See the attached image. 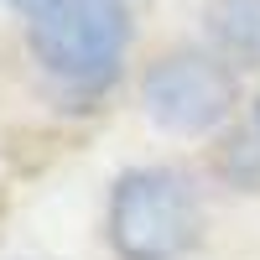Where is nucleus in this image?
<instances>
[{"mask_svg":"<svg viewBox=\"0 0 260 260\" xmlns=\"http://www.w3.org/2000/svg\"><path fill=\"white\" fill-rule=\"evenodd\" d=\"M104 234L120 260H182L203 234L198 192L172 167H130L110 187Z\"/></svg>","mask_w":260,"mask_h":260,"instance_id":"1","label":"nucleus"},{"mask_svg":"<svg viewBox=\"0 0 260 260\" xmlns=\"http://www.w3.org/2000/svg\"><path fill=\"white\" fill-rule=\"evenodd\" d=\"M130 16L120 0H47L31 11V52L68 83H99L120 68Z\"/></svg>","mask_w":260,"mask_h":260,"instance_id":"2","label":"nucleus"},{"mask_svg":"<svg viewBox=\"0 0 260 260\" xmlns=\"http://www.w3.org/2000/svg\"><path fill=\"white\" fill-rule=\"evenodd\" d=\"M141 104L172 136H203L234 110V73L208 52H167L146 68Z\"/></svg>","mask_w":260,"mask_h":260,"instance_id":"3","label":"nucleus"},{"mask_svg":"<svg viewBox=\"0 0 260 260\" xmlns=\"http://www.w3.org/2000/svg\"><path fill=\"white\" fill-rule=\"evenodd\" d=\"M203 21L219 57L240 68H260V0H208Z\"/></svg>","mask_w":260,"mask_h":260,"instance_id":"4","label":"nucleus"},{"mask_svg":"<svg viewBox=\"0 0 260 260\" xmlns=\"http://www.w3.org/2000/svg\"><path fill=\"white\" fill-rule=\"evenodd\" d=\"M11 6H21V11H37V6H47V0H11Z\"/></svg>","mask_w":260,"mask_h":260,"instance_id":"5","label":"nucleus"},{"mask_svg":"<svg viewBox=\"0 0 260 260\" xmlns=\"http://www.w3.org/2000/svg\"><path fill=\"white\" fill-rule=\"evenodd\" d=\"M255 130H260V104H255Z\"/></svg>","mask_w":260,"mask_h":260,"instance_id":"6","label":"nucleus"}]
</instances>
